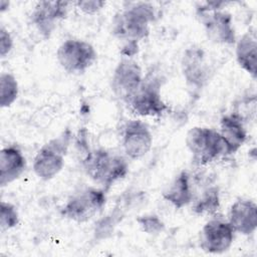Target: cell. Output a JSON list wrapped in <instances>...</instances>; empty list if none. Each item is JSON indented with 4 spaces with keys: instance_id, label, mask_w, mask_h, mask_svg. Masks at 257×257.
I'll return each instance as SVG.
<instances>
[{
    "instance_id": "cell-1",
    "label": "cell",
    "mask_w": 257,
    "mask_h": 257,
    "mask_svg": "<svg viewBox=\"0 0 257 257\" xmlns=\"http://www.w3.org/2000/svg\"><path fill=\"white\" fill-rule=\"evenodd\" d=\"M156 19V9L151 3H134L115 14L111 32L121 40L139 43L149 36Z\"/></svg>"
},
{
    "instance_id": "cell-2",
    "label": "cell",
    "mask_w": 257,
    "mask_h": 257,
    "mask_svg": "<svg viewBox=\"0 0 257 257\" xmlns=\"http://www.w3.org/2000/svg\"><path fill=\"white\" fill-rule=\"evenodd\" d=\"M82 167L86 175L105 192L128 172L125 158L101 148L87 151L82 160Z\"/></svg>"
},
{
    "instance_id": "cell-3",
    "label": "cell",
    "mask_w": 257,
    "mask_h": 257,
    "mask_svg": "<svg viewBox=\"0 0 257 257\" xmlns=\"http://www.w3.org/2000/svg\"><path fill=\"white\" fill-rule=\"evenodd\" d=\"M222 5H225V2H206L201 4L196 12L210 40L231 45L236 42L233 18L230 13L223 10Z\"/></svg>"
},
{
    "instance_id": "cell-4",
    "label": "cell",
    "mask_w": 257,
    "mask_h": 257,
    "mask_svg": "<svg viewBox=\"0 0 257 257\" xmlns=\"http://www.w3.org/2000/svg\"><path fill=\"white\" fill-rule=\"evenodd\" d=\"M186 145L197 166H207L225 156V146L218 131L207 126H194L186 136Z\"/></svg>"
},
{
    "instance_id": "cell-5",
    "label": "cell",
    "mask_w": 257,
    "mask_h": 257,
    "mask_svg": "<svg viewBox=\"0 0 257 257\" xmlns=\"http://www.w3.org/2000/svg\"><path fill=\"white\" fill-rule=\"evenodd\" d=\"M70 137L69 131L66 130L61 136L52 139L37 152L33 160V172L40 180L49 181L61 172Z\"/></svg>"
},
{
    "instance_id": "cell-6",
    "label": "cell",
    "mask_w": 257,
    "mask_h": 257,
    "mask_svg": "<svg viewBox=\"0 0 257 257\" xmlns=\"http://www.w3.org/2000/svg\"><path fill=\"white\" fill-rule=\"evenodd\" d=\"M106 192L101 188L87 187L71 195L60 210L65 219L84 223L93 218L104 207Z\"/></svg>"
},
{
    "instance_id": "cell-7",
    "label": "cell",
    "mask_w": 257,
    "mask_h": 257,
    "mask_svg": "<svg viewBox=\"0 0 257 257\" xmlns=\"http://www.w3.org/2000/svg\"><path fill=\"white\" fill-rule=\"evenodd\" d=\"M162 85L161 77L148 73L136 94L127 102L130 108L140 116H160L167 112L170 108L162 98Z\"/></svg>"
},
{
    "instance_id": "cell-8",
    "label": "cell",
    "mask_w": 257,
    "mask_h": 257,
    "mask_svg": "<svg viewBox=\"0 0 257 257\" xmlns=\"http://www.w3.org/2000/svg\"><path fill=\"white\" fill-rule=\"evenodd\" d=\"M56 58L66 72L80 74L94 64L97 52L91 43L82 39L70 38L58 46Z\"/></svg>"
},
{
    "instance_id": "cell-9",
    "label": "cell",
    "mask_w": 257,
    "mask_h": 257,
    "mask_svg": "<svg viewBox=\"0 0 257 257\" xmlns=\"http://www.w3.org/2000/svg\"><path fill=\"white\" fill-rule=\"evenodd\" d=\"M144 80L140 64L132 58L123 57L114 67L110 79L113 94L127 104Z\"/></svg>"
},
{
    "instance_id": "cell-10",
    "label": "cell",
    "mask_w": 257,
    "mask_h": 257,
    "mask_svg": "<svg viewBox=\"0 0 257 257\" xmlns=\"http://www.w3.org/2000/svg\"><path fill=\"white\" fill-rule=\"evenodd\" d=\"M235 231L228 221L213 218L209 220L200 232V246L210 254L226 252L233 244Z\"/></svg>"
},
{
    "instance_id": "cell-11",
    "label": "cell",
    "mask_w": 257,
    "mask_h": 257,
    "mask_svg": "<svg viewBox=\"0 0 257 257\" xmlns=\"http://www.w3.org/2000/svg\"><path fill=\"white\" fill-rule=\"evenodd\" d=\"M121 146L126 158L139 160L152 149L153 135L149 126L140 119H130L123 126Z\"/></svg>"
},
{
    "instance_id": "cell-12",
    "label": "cell",
    "mask_w": 257,
    "mask_h": 257,
    "mask_svg": "<svg viewBox=\"0 0 257 257\" xmlns=\"http://www.w3.org/2000/svg\"><path fill=\"white\" fill-rule=\"evenodd\" d=\"M68 5L67 1H40L35 5L31 21L42 36L49 37L58 22L66 18Z\"/></svg>"
},
{
    "instance_id": "cell-13",
    "label": "cell",
    "mask_w": 257,
    "mask_h": 257,
    "mask_svg": "<svg viewBox=\"0 0 257 257\" xmlns=\"http://www.w3.org/2000/svg\"><path fill=\"white\" fill-rule=\"evenodd\" d=\"M182 73L187 83L195 88H201L207 81L209 69L205 52L200 47L192 46L185 50L182 57Z\"/></svg>"
},
{
    "instance_id": "cell-14",
    "label": "cell",
    "mask_w": 257,
    "mask_h": 257,
    "mask_svg": "<svg viewBox=\"0 0 257 257\" xmlns=\"http://www.w3.org/2000/svg\"><path fill=\"white\" fill-rule=\"evenodd\" d=\"M229 224L233 230L242 235H251L257 228V206L251 200H237L228 213Z\"/></svg>"
},
{
    "instance_id": "cell-15",
    "label": "cell",
    "mask_w": 257,
    "mask_h": 257,
    "mask_svg": "<svg viewBox=\"0 0 257 257\" xmlns=\"http://www.w3.org/2000/svg\"><path fill=\"white\" fill-rule=\"evenodd\" d=\"M218 133L224 143L226 155L237 153L247 139L243 117L237 112L226 114L221 118L220 131Z\"/></svg>"
},
{
    "instance_id": "cell-16",
    "label": "cell",
    "mask_w": 257,
    "mask_h": 257,
    "mask_svg": "<svg viewBox=\"0 0 257 257\" xmlns=\"http://www.w3.org/2000/svg\"><path fill=\"white\" fill-rule=\"evenodd\" d=\"M26 169V159L16 146H7L0 152V186L16 181Z\"/></svg>"
},
{
    "instance_id": "cell-17",
    "label": "cell",
    "mask_w": 257,
    "mask_h": 257,
    "mask_svg": "<svg viewBox=\"0 0 257 257\" xmlns=\"http://www.w3.org/2000/svg\"><path fill=\"white\" fill-rule=\"evenodd\" d=\"M162 195L176 209H182L192 203L194 194L190 174L187 171H181L166 187Z\"/></svg>"
},
{
    "instance_id": "cell-18",
    "label": "cell",
    "mask_w": 257,
    "mask_h": 257,
    "mask_svg": "<svg viewBox=\"0 0 257 257\" xmlns=\"http://www.w3.org/2000/svg\"><path fill=\"white\" fill-rule=\"evenodd\" d=\"M235 43V55L239 66L255 79L257 65V41L255 34L250 32L244 33Z\"/></svg>"
},
{
    "instance_id": "cell-19",
    "label": "cell",
    "mask_w": 257,
    "mask_h": 257,
    "mask_svg": "<svg viewBox=\"0 0 257 257\" xmlns=\"http://www.w3.org/2000/svg\"><path fill=\"white\" fill-rule=\"evenodd\" d=\"M220 208V191L217 186L206 188L194 202L192 209L198 215H214Z\"/></svg>"
},
{
    "instance_id": "cell-20",
    "label": "cell",
    "mask_w": 257,
    "mask_h": 257,
    "mask_svg": "<svg viewBox=\"0 0 257 257\" xmlns=\"http://www.w3.org/2000/svg\"><path fill=\"white\" fill-rule=\"evenodd\" d=\"M19 86L16 77L10 72L0 75V105L2 108L10 106L18 97Z\"/></svg>"
},
{
    "instance_id": "cell-21",
    "label": "cell",
    "mask_w": 257,
    "mask_h": 257,
    "mask_svg": "<svg viewBox=\"0 0 257 257\" xmlns=\"http://www.w3.org/2000/svg\"><path fill=\"white\" fill-rule=\"evenodd\" d=\"M19 223V214L17 211V208L5 201H1L0 206V227L1 231H7L15 226H17Z\"/></svg>"
},
{
    "instance_id": "cell-22",
    "label": "cell",
    "mask_w": 257,
    "mask_h": 257,
    "mask_svg": "<svg viewBox=\"0 0 257 257\" xmlns=\"http://www.w3.org/2000/svg\"><path fill=\"white\" fill-rule=\"evenodd\" d=\"M141 230L150 235H158L165 230V223L155 214H146L137 218Z\"/></svg>"
},
{
    "instance_id": "cell-23",
    "label": "cell",
    "mask_w": 257,
    "mask_h": 257,
    "mask_svg": "<svg viewBox=\"0 0 257 257\" xmlns=\"http://www.w3.org/2000/svg\"><path fill=\"white\" fill-rule=\"evenodd\" d=\"M77 8L85 14H94L103 8L105 5L104 1L99 0H86V1H77L75 3Z\"/></svg>"
},
{
    "instance_id": "cell-24",
    "label": "cell",
    "mask_w": 257,
    "mask_h": 257,
    "mask_svg": "<svg viewBox=\"0 0 257 257\" xmlns=\"http://www.w3.org/2000/svg\"><path fill=\"white\" fill-rule=\"evenodd\" d=\"M13 47V39L6 30L4 26H1L0 29V55L2 58H4L11 50Z\"/></svg>"
}]
</instances>
